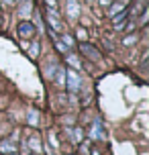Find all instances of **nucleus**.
Instances as JSON below:
<instances>
[{
    "mask_svg": "<svg viewBox=\"0 0 149 155\" xmlns=\"http://www.w3.org/2000/svg\"><path fill=\"white\" fill-rule=\"evenodd\" d=\"M65 76H68V88H70L71 92H78V90H80V86H82V80H80L78 71L68 70V71H65Z\"/></svg>",
    "mask_w": 149,
    "mask_h": 155,
    "instance_id": "obj_1",
    "label": "nucleus"
},
{
    "mask_svg": "<svg viewBox=\"0 0 149 155\" xmlns=\"http://www.w3.org/2000/svg\"><path fill=\"white\" fill-rule=\"evenodd\" d=\"M80 49H82V53L88 55V57H90L92 61H98V59H100V51H98L94 45H90V43H84V41H82Z\"/></svg>",
    "mask_w": 149,
    "mask_h": 155,
    "instance_id": "obj_2",
    "label": "nucleus"
},
{
    "mask_svg": "<svg viewBox=\"0 0 149 155\" xmlns=\"http://www.w3.org/2000/svg\"><path fill=\"white\" fill-rule=\"evenodd\" d=\"M49 23L53 27V31H61V23H59V18H57V12H55V8L49 6Z\"/></svg>",
    "mask_w": 149,
    "mask_h": 155,
    "instance_id": "obj_3",
    "label": "nucleus"
},
{
    "mask_svg": "<svg viewBox=\"0 0 149 155\" xmlns=\"http://www.w3.org/2000/svg\"><path fill=\"white\" fill-rule=\"evenodd\" d=\"M18 33H21L23 37H31V35H35V27H33L31 23H21L18 25Z\"/></svg>",
    "mask_w": 149,
    "mask_h": 155,
    "instance_id": "obj_4",
    "label": "nucleus"
},
{
    "mask_svg": "<svg viewBox=\"0 0 149 155\" xmlns=\"http://www.w3.org/2000/svg\"><path fill=\"white\" fill-rule=\"evenodd\" d=\"M104 137V129H102V124L96 120L92 124V131H90V139H102Z\"/></svg>",
    "mask_w": 149,
    "mask_h": 155,
    "instance_id": "obj_5",
    "label": "nucleus"
},
{
    "mask_svg": "<svg viewBox=\"0 0 149 155\" xmlns=\"http://www.w3.org/2000/svg\"><path fill=\"white\" fill-rule=\"evenodd\" d=\"M65 2H68V15L71 16V18H76V16H78V2H76V0H65Z\"/></svg>",
    "mask_w": 149,
    "mask_h": 155,
    "instance_id": "obj_6",
    "label": "nucleus"
},
{
    "mask_svg": "<svg viewBox=\"0 0 149 155\" xmlns=\"http://www.w3.org/2000/svg\"><path fill=\"white\" fill-rule=\"evenodd\" d=\"M125 18H127V12L121 10V15L114 16V29H123V27H125Z\"/></svg>",
    "mask_w": 149,
    "mask_h": 155,
    "instance_id": "obj_7",
    "label": "nucleus"
},
{
    "mask_svg": "<svg viewBox=\"0 0 149 155\" xmlns=\"http://www.w3.org/2000/svg\"><path fill=\"white\" fill-rule=\"evenodd\" d=\"M27 120H29V124H37L39 123V112H35V110H29L27 112Z\"/></svg>",
    "mask_w": 149,
    "mask_h": 155,
    "instance_id": "obj_8",
    "label": "nucleus"
},
{
    "mask_svg": "<svg viewBox=\"0 0 149 155\" xmlns=\"http://www.w3.org/2000/svg\"><path fill=\"white\" fill-rule=\"evenodd\" d=\"M57 71V74H55V82H57V84H63V78H65V71L61 70V68H59V70H55Z\"/></svg>",
    "mask_w": 149,
    "mask_h": 155,
    "instance_id": "obj_9",
    "label": "nucleus"
},
{
    "mask_svg": "<svg viewBox=\"0 0 149 155\" xmlns=\"http://www.w3.org/2000/svg\"><path fill=\"white\" fill-rule=\"evenodd\" d=\"M31 147L35 149V153H39V151H41V143H39L37 137H33V139H31Z\"/></svg>",
    "mask_w": 149,
    "mask_h": 155,
    "instance_id": "obj_10",
    "label": "nucleus"
},
{
    "mask_svg": "<svg viewBox=\"0 0 149 155\" xmlns=\"http://www.w3.org/2000/svg\"><path fill=\"white\" fill-rule=\"evenodd\" d=\"M123 6H125L123 2H114V4H112V8H110V12H112V15H117V12H121V10H123Z\"/></svg>",
    "mask_w": 149,
    "mask_h": 155,
    "instance_id": "obj_11",
    "label": "nucleus"
},
{
    "mask_svg": "<svg viewBox=\"0 0 149 155\" xmlns=\"http://www.w3.org/2000/svg\"><path fill=\"white\" fill-rule=\"evenodd\" d=\"M68 61H70L74 68H80V59L76 57V55H68Z\"/></svg>",
    "mask_w": 149,
    "mask_h": 155,
    "instance_id": "obj_12",
    "label": "nucleus"
},
{
    "mask_svg": "<svg viewBox=\"0 0 149 155\" xmlns=\"http://www.w3.org/2000/svg\"><path fill=\"white\" fill-rule=\"evenodd\" d=\"M0 151H15V147H12L10 143H2V145H0Z\"/></svg>",
    "mask_w": 149,
    "mask_h": 155,
    "instance_id": "obj_13",
    "label": "nucleus"
},
{
    "mask_svg": "<svg viewBox=\"0 0 149 155\" xmlns=\"http://www.w3.org/2000/svg\"><path fill=\"white\" fill-rule=\"evenodd\" d=\"M135 41H137V37H135V35H129L123 43H125V45H131V43H135Z\"/></svg>",
    "mask_w": 149,
    "mask_h": 155,
    "instance_id": "obj_14",
    "label": "nucleus"
},
{
    "mask_svg": "<svg viewBox=\"0 0 149 155\" xmlns=\"http://www.w3.org/2000/svg\"><path fill=\"white\" fill-rule=\"evenodd\" d=\"M37 53H39V43H35V45L31 47V55L33 57H37Z\"/></svg>",
    "mask_w": 149,
    "mask_h": 155,
    "instance_id": "obj_15",
    "label": "nucleus"
},
{
    "mask_svg": "<svg viewBox=\"0 0 149 155\" xmlns=\"http://www.w3.org/2000/svg\"><path fill=\"white\" fill-rule=\"evenodd\" d=\"M86 37H88V33L84 31V29H78V39H82V41H84Z\"/></svg>",
    "mask_w": 149,
    "mask_h": 155,
    "instance_id": "obj_16",
    "label": "nucleus"
},
{
    "mask_svg": "<svg viewBox=\"0 0 149 155\" xmlns=\"http://www.w3.org/2000/svg\"><path fill=\"white\" fill-rule=\"evenodd\" d=\"M80 139H82V131L76 129V131H74V141H80Z\"/></svg>",
    "mask_w": 149,
    "mask_h": 155,
    "instance_id": "obj_17",
    "label": "nucleus"
},
{
    "mask_svg": "<svg viewBox=\"0 0 149 155\" xmlns=\"http://www.w3.org/2000/svg\"><path fill=\"white\" fill-rule=\"evenodd\" d=\"M29 6H31V4H25V6L21 8V15H29V10H31Z\"/></svg>",
    "mask_w": 149,
    "mask_h": 155,
    "instance_id": "obj_18",
    "label": "nucleus"
},
{
    "mask_svg": "<svg viewBox=\"0 0 149 155\" xmlns=\"http://www.w3.org/2000/svg\"><path fill=\"white\" fill-rule=\"evenodd\" d=\"M63 43H65V45H71L74 41H71V37H70V35H65V37H63Z\"/></svg>",
    "mask_w": 149,
    "mask_h": 155,
    "instance_id": "obj_19",
    "label": "nucleus"
},
{
    "mask_svg": "<svg viewBox=\"0 0 149 155\" xmlns=\"http://www.w3.org/2000/svg\"><path fill=\"white\" fill-rule=\"evenodd\" d=\"M47 4H49L51 8H53V6H55V0H47Z\"/></svg>",
    "mask_w": 149,
    "mask_h": 155,
    "instance_id": "obj_20",
    "label": "nucleus"
},
{
    "mask_svg": "<svg viewBox=\"0 0 149 155\" xmlns=\"http://www.w3.org/2000/svg\"><path fill=\"white\" fill-rule=\"evenodd\" d=\"M108 2H110V0H102V4H108Z\"/></svg>",
    "mask_w": 149,
    "mask_h": 155,
    "instance_id": "obj_21",
    "label": "nucleus"
},
{
    "mask_svg": "<svg viewBox=\"0 0 149 155\" xmlns=\"http://www.w3.org/2000/svg\"><path fill=\"white\" fill-rule=\"evenodd\" d=\"M4 2H6V4H10V2H12V0H4Z\"/></svg>",
    "mask_w": 149,
    "mask_h": 155,
    "instance_id": "obj_22",
    "label": "nucleus"
},
{
    "mask_svg": "<svg viewBox=\"0 0 149 155\" xmlns=\"http://www.w3.org/2000/svg\"><path fill=\"white\" fill-rule=\"evenodd\" d=\"M10 155H16V153H12V151H10Z\"/></svg>",
    "mask_w": 149,
    "mask_h": 155,
    "instance_id": "obj_23",
    "label": "nucleus"
},
{
    "mask_svg": "<svg viewBox=\"0 0 149 155\" xmlns=\"http://www.w3.org/2000/svg\"><path fill=\"white\" fill-rule=\"evenodd\" d=\"M121 2H125V0H121Z\"/></svg>",
    "mask_w": 149,
    "mask_h": 155,
    "instance_id": "obj_24",
    "label": "nucleus"
}]
</instances>
